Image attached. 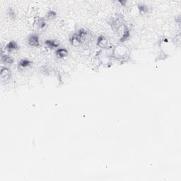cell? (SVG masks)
<instances>
[{"label": "cell", "instance_id": "4fadbf2b", "mask_svg": "<svg viewBox=\"0 0 181 181\" xmlns=\"http://www.w3.org/2000/svg\"><path fill=\"white\" fill-rule=\"evenodd\" d=\"M138 9H139V12H140L141 14H146V13H147L149 11L148 7H147L146 5L144 4H139L138 5Z\"/></svg>", "mask_w": 181, "mask_h": 181}, {"label": "cell", "instance_id": "5b68a950", "mask_svg": "<svg viewBox=\"0 0 181 181\" xmlns=\"http://www.w3.org/2000/svg\"><path fill=\"white\" fill-rule=\"evenodd\" d=\"M97 45L101 49H106L110 45L109 40L105 35H100L97 38Z\"/></svg>", "mask_w": 181, "mask_h": 181}, {"label": "cell", "instance_id": "5bb4252c", "mask_svg": "<svg viewBox=\"0 0 181 181\" xmlns=\"http://www.w3.org/2000/svg\"><path fill=\"white\" fill-rule=\"evenodd\" d=\"M46 16H47V18H48V19H50V20L54 19L57 16L56 11H54L53 10H50L48 12V14H47Z\"/></svg>", "mask_w": 181, "mask_h": 181}, {"label": "cell", "instance_id": "8fae6325", "mask_svg": "<svg viewBox=\"0 0 181 181\" xmlns=\"http://www.w3.org/2000/svg\"><path fill=\"white\" fill-rule=\"evenodd\" d=\"M69 52L65 48H60L55 51V55L58 58H65L68 55Z\"/></svg>", "mask_w": 181, "mask_h": 181}, {"label": "cell", "instance_id": "6da1fadb", "mask_svg": "<svg viewBox=\"0 0 181 181\" xmlns=\"http://www.w3.org/2000/svg\"><path fill=\"white\" fill-rule=\"evenodd\" d=\"M112 57L113 60H116L120 63H125L129 61L130 58V50L126 45H117L113 48Z\"/></svg>", "mask_w": 181, "mask_h": 181}, {"label": "cell", "instance_id": "2e32d148", "mask_svg": "<svg viewBox=\"0 0 181 181\" xmlns=\"http://www.w3.org/2000/svg\"><path fill=\"white\" fill-rule=\"evenodd\" d=\"M8 16L9 18H11V19H14V18H16V13H15V11H14V9L12 8H9L8 9Z\"/></svg>", "mask_w": 181, "mask_h": 181}, {"label": "cell", "instance_id": "9a60e30c", "mask_svg": "<svg viewBox=\"0 0 181 181\" xmlns=\"http://www.w3.org/2000/svg\"><path fill=\"white\" fill-rule=\"evenodd\" d=\"M38 27L40 28H41V29H43V28H45L46 27L47 24H46V21H45V18H40V19L38 21Z\"/></svg>", "mask_w": 181, "mask_h": 181}, {"label": "cell", "instance_id": "ba28073f", "mask_svg": "<svg viewBox=\"0 0 181 181\" xmlns=\"http://www.w3.org/2000/svg\"><path fill=\"white\" fill-rule=\"evenodd\" d=\"M6 50L9 52H12L19 50V46L15 41H10L6 45Z\"/></svg>", "mask_w": 181, "mask_h": 181}, {"label": "cell", "instance_id": "7c38bea8", "mask_svg": "<svg viewBox=\"0 0 181 181\" xmlns=\"http://www.w3.org/2000/svg\"><path fill=\"white\" fill-rule=\"evenodd\" d=\"M45 45L50 49L57 48L59 46V43L57 42L56 40H47L45 41Z\"/></svg>", "mask_w": 181, "mask_h": 181}, {"label": "cell", "instance_id": "277c9868", "mask_svg": "<svg viewBox=\"0 0 181 181\" xmlns=\"http://www.w3.org/2000/svg\"><path fill=\"white\" fill-rule=\"evenodd\" d=\"M0 76H1V79L2 82H7L11 79L12 74H11V71L9 68L6 67H1Z\"/></svg>", "mask_w": 181, "mask_h": 181}, {"label": "cell", "instance_id": "52a82bcc", "mask_svg": "<svg viewBox=\"0 0 181 181\" xmlns=\"http://www.w3.org/2000/svg\"><path fill=\"white\" fill-rule=\"evenodd\" d=\"M129 37H130V32L129 28H128L126 26H124V30L121 34V37H120V39H119V42L121 43H124V41L127 40L129 38Z\"/></svg>", "mask_w": 181, "mask_h": 181}, {"label": "cell", "instance_id": "9c48e42d", "mask_svg": "<svg viewBox=\"0 0 181 181\" xmlns=\"http://www.w3.org/2000/svg\"><path fill=\"white\" fill-rule=\"evenodd\" d=\"M32 65V62L30 61V60H26V59H23L21 60L19 62L18 64V69H26V68L30 67Z\"/></svg>", "mask_w": 181, "mask_h": 181}, {"label": "cell", "instance_id": "7a4b0ae2", "mask_svg": "<svg viewBox=\"0 0 181 181\" xmlns=\"http://www.w3.org/2000/svg\"><path fill=\"white\" fill-rule=\"evenodd\" d=\"M96 58L101 65L109 67L110 64L112 63L113 60L112 57V51L110 53L109 52H107L106 49H102L101 50L98 52L97 54H96Z\"/></svg>", "mask_w": 181, "mask_h": 181}, {"label": "cell", "instance_id": "30bf717a", "mask_svg": "<svg viewBox=\"0 0 181 181\" xmlns=\"http://www.w3.org/2000/svg\"><path fill=\"white\" fill-rule=\"evenodd\" d=\"M1 62H2V63L4 64V65H12L14 62V59H13V58L11 57L10 55H9V54H2V56H1Z\"/></svg>", "mask_w": 181, "mask_h": 181}, {"label": "cell", "instance_id": "3957f363", "mask_svg": "<svg viewBox=\"0 0 181 181\" xmlns=\"http://www.w3.org/2000/svg\"><path fill=\"white\" fill-rule=\"evenodd\" d=\"M74 34L78 37V38L80 40L82 44L90 40V33H88V32L87 31H86V30L83 29V28L79 30V31Z\"/></svg>", "mask_w": 181, "mask_h": 181}, {"label": "cell", "instance_id": "8992f818", "mask_svg": "<svg viewBox=\"0 0 181 181\" xmlns=\"http://www.w3.org/2000/svg\"><path fill=\"white\" fill-rule=\"evenodd\" d=\"M28 44L31 47H38L40 40L38 35L36 34H32L28 38Z\"/></svg>", "mask_w": 181, "mask_h": 181}, {"label": "cell", "instance_id": "e0dca14e", "mask_svg": "<svg viewBox=\"0 0 181 181\" xmlns=\"http://www.w3.org/2000/svg\"><path fill=\"white\" fill-rule=\"evenodd\" d=\"M119 2H120V4H122V6H124V5H125L126 1H119Z\"/></svg>", "mask_w": 181, "mask_h": 181}]
</instances>
